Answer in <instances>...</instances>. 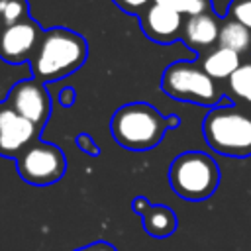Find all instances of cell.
Segmentation results:
<instances>
[{
    "label": "cell",
    "instance_id": "obj_1",
    "mask_svg": "<svg viewBox=\"0 0 251 251\" xmlns=\"http://www.w3.org/2000/svg\"><path fill=\"white\" fill-rule=\"evenodd\" d=\"M176 114L163 116L147 102H129L118 108L110 120V129L118 145L127 151H149L157 147L169 129L178 127Z\"/></svg>",
    "mask_w": 251,
    "mask_h": 251
},
{
    "label": "cell",
    "instance_id": "obj_2",
    "mask_svg": "<svg viewBox=\"0 0 251 251\" xmlns=\"http://www.w3.org/2000/svg\"><path fill=\"white\" fill-rule=\"evenodd\" d=\"M88 55L86 39L67 27H51L43 31L37 51L29 67L31 76L39 82H53L78 71Z\"/></svg>",
    "mask_w": 251,
    "mask_h": 251
},
{
    "label": "cell",
    "instance_id": "obj_3",
    "mask_svg": "<svg viewBox=\"0 0 251 251\" xmlns=\"http://www.w3.org/2000/svg\"><path fill=\"white\" fill-rule=\"evenodd\" d=\"M202 133L208 147L224 157H251V110L233 104L229 98L208 110Z\"/></svg>",
    "mask_w": 251,
    "mask_h": 251
},
{
    "label": "cell",
    "instance_id": "obj_4",
    "mask_svg": "<svg viewBox=\"0 0 251 251\" xmlns=\"http://www.w3.org/2000/svg\"><path fill=\"white\" fill-rule=\"evenodd\" d=\"M220 167L204 151H184L169 167V184L176 196L188 202L208 200L220 186Z\"/></svg>",
    "mask_w": 251,
    "mask_h": 251
},
{
    "label": "cell",
    "instance_id": "obj_5",
    "mask_svg": "<svg viewBox=\"0 0 251 251\" xmlns=\"http://www.w3.org/2000/svg\"><path fill=\"white\" fill-rule=\"evenodd\" d=\"M161 90L180 102L214 108L224 102L222 88L196 61H175L161 76Z\"/></svg>",
    "mask_w": 251,
    "mask_h": 251
},
{
    "label": "cell",
    "instance_id": "obj_6",
    "mask_svg": "<svg viewBox=\"0 0 251 251\" xmlns=\"http://www.w3.org/2000/svg\"><path fill=\"white\" fill-rule=\"evenodd\" d=\"M16 169L27 184L47 186L65 175L67 159L57 145L37 139L16 159Z\"/></svg>",
    "mask_w": 251,
    "mask_h": 251
},
{
    "label": "cell",
    "instance_id": "obj_7",
    "mask_svg": "<svg viewBox=\"0 0 251 251\" xmlns=\"http://www.w3.org/2000/svg\"><path fill=\"white\" fill-rule=\"evenodd\" d=\"M41 25L33 18L0 27V59L10 65L29 63L43 37Z\"/></svg>",
    "mask_w": 251,
    "mask_h": 251
},
{
    "label": "cell",
    "instance_id": "obj_8",
    "mask_svg": "<svg viewBox=\"0 0 251 251\" xmlns=\"http://www.w3.org/2000/svg\"><path fill=\"white\" fill-rule=\"evenodd\" d=\"M4 102L12 110L22 114L24 118L33 122L39 129L47 124L49 114H51V96H49L45 84L33 76L16 82L10 88Z\"/></svg>",
    "mask_w": 251,
    "mask_h": 251
},
{
    "label": "cell",
    "instance_id": "obj_9",
    "mask_svg": "<svg viewBox=\"0 0 251 251\" xmlns=\"http://www.w3.org/2000/svg\"><path fill=\"white\" fill-rule=\"evenodd\" d=\"M39 127L12 110L6 102L0 104V155L18 159L39 137Z\"/></svg>",
    "mask_w": 251,
    "mask_h": 251
},
{
    "label": "cell",
    "instance_id": "obj_10",
    "mask_svg": "<svg viewBox=\"0 0 251 251\" xmlns=\"http://www.w3.org/2000/svg\"><path fill=\"white\" fill-rule=\"evenodd\" d=\"M184 25V16L169 6L153 2L141 16H139V27L147 35V39L169 45L180 39Z\"/></svg>",
    "mask_w": 251,
    "mask_h": 251
},
{
    "label": "cell",
    "instance_id": "obj_11",
    "mask_svg": "<svg viewBox=\"0 0 251 251\" xmlns=\"http://www.w3.org/2000/svg\"><path fill=\"white\" fill-rule=\"evenodd\" d=\"M220 27H222V20L214 14V10L196 14V16H188V18H184L180 41L186 47H190L194 53L206 55L208 51L218 47Z\"/></svg>",
    "mask_w": 251,
    "mask_h": 251
},
{
    "label": "cell",
    "instance_id": "obj_12",
    "mask_svg": "<svg viewBox=\"0 0 251 251\" xmlns=\"http://www.w3.org/2000/svg\"><path fill=\"white\" fill-rule=\"evenodd\" d=\"M131 208L137 216H141L143 220V229L157 239L169 237L176 231L178 220L176 214L163 204H151L145 196H135L131 202Z\"/></svg>",
    "mask_w": 251,
    "mask_h": 251
},
{
    "label": "cell",
    "instance_id": "obj_13",
    "mask_svg": "<svg viewBox=\"0 0 251 251\" xmlns=\"http://www.w3.org/2000/svg\"><path fill=\"white\" fill-rule=\"evenodd\" d=\"M218 47L235 51L237 55L247 59V57H251V31L243 24H239L237 20L227 16L222 20Z\"/></svg>",
    "mask_w": 251,
    "mask_h": 251
},
{
    "label": "cell",
    "instance_id": "obj_14",
    "mask_svg": "<svg viewBox=\"0 0 251 251\" xmlns=\"http://www.w3.org/2000/svg\"><path fill=\"white\" fill-rule=\"evenodd\" d=\"M243 63V57L237 55L235 51L224 49V47H216L212 51H208L202 59V67L204 71L218 82V80H227L237 67Z\"/></svg>",
    "mask_w": 251,
    "mask_h": 251
},
{
    "label": "cell",
    "instance_id": "obj_15",
    "mask_svg": "<svg viewBox=\"0 0 251 251\" xmlns=\"http://www.w3.org/2000/svg\"><path fill=\"white\" fill-rule=\"evenodd\" d=\"M226 82H227L226 88L227 98L233 104L251 110V57L243 59V63Z\"/></svg>",
    "mask_w": 251,
    "mask_h": 251
},
{
    "label": "cell",
    "instance_id": "obj_16",
    "mask_svg": "<svg viewBox=\"0 0 251 251\" xmlns=\"http://www.w3.org/2000/svg\"><path fill=\"white\" fill-rule=\"evenodd\" d=\"M29 18L27 0H0V27Z\"/></svg>",
    "mask_w": 251,
    "mask_h": 251
},
{
    "label": "cell",
    "instance_id": "obj_17",
    "mask_svg": "<svg viewBox=\"0 0 251 251\" xmlns=\"http://www.w3.org/2000/svg\"><path fill=\"white\" fill-rule=\"evenodd\" d=\"M153 2L169 6L176 12H180L184 18L204 14V12H212V0H153Z\"/></svg>",
    "mask_w": 251,
    "mask_h": 251
},
{
    "label": "cell",
    "instance_id": "obj_18",
    "mask_svg": "<svg viewBox=\"0 0 251 251\" xmlns=\"http://www.w3.org/2000/svg\"><path fill=\"white\" fill-rule=\"evenodd\" d=\"M227 12H229V18L237 20L251 31V0H233Z\"/></svg>",
    "mask_w": 251,
    "mask_h": 251
},
{
    "label": "cell",
    "instance_id": "obj_19",
    "mask_svg": "<svg viewBox=\"0 0 251 251\" xmlns=\"http://www.w3.org/2000/svg\"><path fill=\"white\" fill-rule=\"evenodd\" d=\"M122 12H126V14H131V16H141L151 4H153V0H112Z\"/></svg>",
    "mask_w": 251,
    "mask_h": 251
},
{
    "label": "cell",
    "instance_id": "obj_20",
    "mask_svg": "<svg viewBox=\"0 0 251 251\" xmlns=\"http://www.w3.org/2000/svg\"><path fill=\"white\" fill-rule=\"evenodd\" d=\"M75 143H76V147H78L80 151H84V153L90 155V157H98V155H100L98 143H96L88 133H78V135L75 137Z\"/></svg>",
    "mask_w": 251,
    "mask_h": 251
},
{
    "label": "cell",
    "instance_id": "obj_21",
    "mask_svg": "<svg viewBox=\"0 0 251 251\" xmlns=\"http://www.w3.org/2000/svg\"><path fill=\"white\" fill-rule=\"evenodd\" d=\"M75 251H118V249L108 241H94V243H88V245L78 247Z\"/></svg>",
    "mask_w": 251,
    "mask_h": 251
},
{
    "label": "cell",
    "instance_id": "obj_22",
    "mask_svg": "<svg viewBox=\"0 0 251 251\" xmlns=\"http://www.w3.org/2000/svg\"><path fill=\"white\" fill-rule=\"evenodd\" d=\"M75 98H76V92H75V88H71V86H67V88H63V90L59 92V104L65 106V108L73 106V104H75Z\"/></svg>",
    "mask_w": 251,
    "mask_h": 251
}]
</instances>
